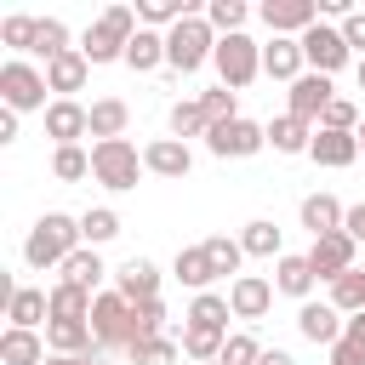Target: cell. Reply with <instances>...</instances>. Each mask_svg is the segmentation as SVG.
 <instances>
[{"instance_id":"obj_51","label":"cell","mask_w":365,"mask_h":365,"mask_svg":"<svg viewBox=\"0 0 365 365\" xmlns=\"http://www.w3.org/2000/svg\"><path fill=\"white\" fill-rule=\"evenodd\" d=\"M257 365H297V359H291L285 348H262V359H257Z\"/></svg>"},{"instance_id":"obj_25","label":"cell","mask_w":365,"mask_h":365,"mask_svg":"<svg viewBox=\"0 0 365 365\" xmlns=\"http://www.w3.org/2000/svg\"><path fill=\"white\" fill-rule=\"evenodd\" d=\"M171 279H182L194 297L200 291H211V279H217V268H211V257H205V245H182L177 251V262H171Z\"/></svg>"},{"instance_id":"obj_24","label":"cell","mask_w":365,"mask_h":365,"mask_svg":"<svg viewBox=\"0 0 365 365\" xmlns=\"http://www.w3.org/2000/svg\"><path fill=\"white\" fill-rule=\"evenodd\" d=\"M86 74H91V63H86V51L74 46V51H63L57 63H46V86L57 91V97H74L80 86H86Z\"/></svg>"},{"instance_id":"obj_33","label":"cell","mask_w":365,"mask_h":365,"mask_svg":"<svg viewBox=\"0 0 365 365\" xmlns=\"http://www.w3.org/2000/svg\"><path fill=\"white\" fill-rule=\"evenodd\" d=\"M91 302H97V297L80 291V285H63V279L51 285V319H86V325H91Z\"/></svg>"},{"instance_id":"obj_13","label":"cell","mask_w":365,"mask_h":365,"mask_svg":"<svg viewBox=\"0 0 365 365\" xmlns=\"http://www.w3.org/2000/svg\"><path fill=\"white\" fill-rule=\"evenodd\" d=\"M308 268H314L319 279H342V274L354 268V240H348V234H319V240L308 245Z\"/></svg>"},{"instance_id":"obj_4","label":"cell","mask_w":365,"mask_h":365,"mask_svg":"<svg viewBox=\"0 0 365 365\" xmlns=\"http://www.w3.org/2000/svg\"><path fill=\"white\" fill-rule=\"evenodd\" d=\"M143 171H148V165H143L137 143H125V137H114V143H91V177H97L108 194L137 188V177H143Z\"/></svg>"},{"instance_id":"obj_46","label":"cell","mask_w":365,"mask_h":365,"mask_svg":"<svg viewBox=\"0 0 365 365\" xmlns=\"http://www.w3.org/2000/svg\"><path fill=\"white\" fill-rule=\"evenodd\" d=\"M200 108H205V120H211V125H222V120H240V103H234V91H228V86H217V91H200Z\"/></svg>"},{"instance_id":"obj_43","label":"cell","mask_w":365,"mask_h":365,"mask_svg":"<svg viewBox=\"0 0 365 365\" xmlns=\"http://www.w3.org/2000/svg\"><path fill=\"white\" fill-rule=\"evenodd\" d=\"M177 348H182L177 336H143V342H131V354H125V359H131V365H171V359H177Z\"/></svg>"},{"instance_id":"obj_29","label":"cell","mask_w":365,"mask_h":365,"mask_svg":"<svg viewBox=\"0 0 365 365\" xmlns=\"http://www.w3.org/2000/svg\"><path fill=\"white\" fill-rule=\"evenodd\" d=\"M182 354L194 359V365H211V359H222V348H228V331H211V325H182Z\"/></svg>"},{"instance_id":"obj_37","label":"cell","mask_w":365,"mask_h":365,"mask_svg":"<svg viewBox=\"0 0 365 365\" xmlns=\"http://www.w3.org/2000/svg\"><path fill=\"white\" fill-rule=\"evenodd\" d=\"M200 245H205V257H211L217 279H222V274H234V279H240V262H245V245H240V240H228V234H211V240H200Z\"/></svg>"},{"instance_id":"obj_54","label":"cell","mask_w":365,"mask_h":365,"mask_svg":"<svg viewBox=\"0 0 365 365\" xmlns=\"http://www.w3.org/2000/svg\"><path fill=\"white\" fill-rule=\"evenodd\" d=\"M354 74H359V91H365V57H359V63H354Z\"/></svg>"},{"instance_id":"obj_38","label":"cell","mask_w":365,"mask_h":365,"mask_svg":"<svg viewBox=\"0 0 365 365\" xmlns=\"http://www.w3.org/2000/svg\"><path fill=\"white\" fill-rule=\"evenodd\" d=\"M228 319H234V308H228V297H217V291H200V297H194V308H188V325L228 331Z\"/></svg>"},{"instance_id":"obj_50","label":"cell","mask_w":365,"mask_h":365,"mask_svg":"<svg viewBox=\"0 0 365 365\" xmlns=\"http://www.w3.org/2000/svg\"><path fill=\"white\" fill-rule=\"evenodd\" d=\"M342 234H348L354 245H365V205H348V222H342Z\"/></svg>"},{"instance_id":"obj_7","label":"cell","mask_w":365,"mask_h":365,"mask_svg":"<svg viewBox=\"0 0 365 365\" xmlns=\"http://www.w3.org/2000/svg\"><path fill=\"white\" fill-rule=\"evenodd\" d=\"M46 74L34 68V63H23V57H11L6 68H0V97H6V108L11 114H29V108H51L46 103Z\"/></svg>"},{"instance_id":"obj_41","label":"cell","mask_w":365,"mask_h":365,"mask_svg":"<svg viewBox=\"0 0 365 365\" xmlns=\"http://www.w3.org/2000/svg\"><path fill=\"white\" fill-rule=\"evenodd\" d=\"M240 245H245V257H285V251H279V228H274L268 217H257V222H245V234H240Z\"/></svg>"},{"instance_id":"obj_15","label":"cell","mask_w":365,"mask_h":365,"mask_svg":"<svg viewBox=\"0 0 365 365\" xmlns=\"http://www.w3.org/2000/svg\"><path fill=\"white\" fill-rule=\"evenodd\" d=\"M6 319H11L17 331H40V325H51V291H40V285H17L11 302H6Z\"/></svg>"},{"instance_id":"obj_9","label":"cell","mask_w":365,"mask_h":365,"mask_svg":"<svg viewBox=\"0 0 365 365\" xmlns=\"http://www.w3.org/2000/svg\"><path fill=\"white\" fill-rule=\"evenodd\" d=\"M302 57H308V68L314 74H336V68H348V40H342V29H331V23H314L308 34H302Z\"/></svg>"},{"instance_id":"obj_39","label":"cell","mask_w":365,"mask_h":365,"mask_svg":"<svg viewBox=\"0 0 365 365\" xmlns=\"http://www.w3.org/2000/svg\"><path fill=\"white\" fill-rule=\"evenodd\" d=\"M245 17H251L245 0H211V6H205V23L217 29V40H222V34H245Z\"/></svg>"},{"instance_id":"obj_49","label":"cell","mask_w":365,"mask_h":365,"mask_svg":"<svg viewBox=\"0 0 365 365\" xmlns=\"http://www.w3.org/2000/svg\"><path fill=\"white\" fill-rule=\"evenodd\" d=\"M342 40H348V51L365 57V11H348V17H342Z\"/></svg>"},{"instance_id":"obj_36","label":"cell","mask_w":365,"mask_h":365,"mask_svg":"<svg viewBox=\"0 0 365 365\" xmlns=\"http://www.w3.org/2000/svg\"><path fill=\"white\" fill-rule=\"evenodd\" d=\"M331 308L336 314H365V268H348L342 279H331Z\"/></svg>"},{"instance_id":"obj_26","label":"cell","mask_w":365,"mask_h":365,"mask_svg":"<svg viewBox=\"0 0 365 365\" xmlns=\"http://www.w3.org/2000/svg\"><path fill=\"white\" fill-rule=\"evenodd\" d=\"M125 125H131V108H125L120 97H97V103H91V137H97V143L125 137Z\"/></svg>"},{"instance_id":"obj_48","label":"cell","mask_w":365,"mask_h":365,"mask_svg":"<svg viewBox=\"0 0 365 365\" xmlns=\"http://www.w3.org/2000/svg\"><path fill=\"white\" fill-rule=\"evenodd\" d=\"M257 359H262V342H257L251 331L228 336V348H222V365H257Z\"/></svg>"},{"instance_id":"obj_45","label":"cell","mask_w":365,"mask_h":365,"mask_svg":"<svg viewBox=\"0 0 365 365\" xmlns=\"http://www.w3.org/2000/svg\"><path fill=\"white\" fill-rule=\"evenodd\" d=\"M34 34H40V17H23V11H17V17L0 23V40H6L11 51H34Z\"/></svg>"},{"instance_id":"obj_53","label":"cell","mask_w":365,"mask_h":365,"mask_svg":"<svg viewBox=\"0 0 365 365\" xmlns=\"http://www.w3.org/2000/svg\"><path fill=\"white\" fill-rule=\"evenodd\" d=\"M46 365H97V354H80V359H63V354H51Z\"/></svg>"},{"instance_id":"obj_44","label":"cell","mask_w":365,"mask_h":365,"mask_svg":"<svg viewBox=\"0 0 365 365\" xmlns=\"http://www.w3.org/2000/svg\"><path fill=\"white\" fill-rule=\"evenodd\" d=\"M51 177H63V182H80V177H91V154L74 143V148H57L51 154Z\"/></svg>"},{"instance_id":"obj_32","label":"cell","mask_w":365,"mask_h":365,"mask_svg":"<svg viewBox=\"0 0 365 365\" xmlns=\"http://www.w3.org/2000/svg\"><path fill=\"white\" fill-rule=\"evenodd\" d=\"M103 274H108V268H103V257H97L91 245H80V251L63 262V285H80V291H91V297H97V279H103Z\"/></svg>"},{"instance_id":"obj_12","label":"cell","mask_w":365,"mask_h":365,"mask_svg":"<svg viewBox=\"0 0 365 365\" xmlns=\"http://www.w3.org/2000/svg\"><path fill=\"white\" fill-rule=\"evenodd\" d=\"M331 97H336V86H331V74H302V80H291V108L285 114H297V120H308V125H319V114L331 108Z\"/></svg>"},{"instance_id":"obj_30","label":"cell","mask_w":365,"mask_h":365,"mask_svg":"<svg viewBox=\"0 0 365 365\" xmlns=\"http://www.w3.org/2000/svg\"><path fill=\"white\" fill-rule=\"evenodd\" d=\"M182 17H194V0H137V23L143 29H177Z\"/></svg>"},{"instance_id":"obj_42","label":"cell","mask_w":365,"mask_h":365,"mask_svg":"<svg viewBox=\"0 0 365 365\" xmlns=\"http://www.w3.org/2000/svg\"><path fill=\"white\" fill-rule=\"evenodd\" d=\"M63 51H74V46H68V29H63V17H40V34H34V57L57 63Z\"/></svg>"},{"instance_id":"obj_19","label":"cell","mask_w":365,"mask_h":365,"mask_svg":"<svg viewBox=\"0 0 365 365\" xmlns=\"http://www.w3.org/2000/svg\"><path fill=\"white\" fill-rule=\"evenodd\" d=\"M297 217H302V228L319 240V234H342V222H348V205H342L336 194H308Z\"/></svg>"},{"instance_id":"obj_18","label":"cell","mask_w":365,"mask_h":365,"mask_svg":"<svg viewBox=\"0 0 365 365\" xmlns=\"http://www.w3.org/2000/svg\"><path fill=\"white\" fill-rule=\"evenodd\" d=\"M262 74H268V80H302V74H308L302 40H285V34H274V46H262Z\"/></svg>"},{"instance_id":"obj_1","label":"cell","mask_w":365,"mask_h":365,"mask_svg":"<svg viewBox=\"0 0 365 365\" xmlns=\"http://www.w3.org/2000/svg\"><path fill=\"white\" fill-rule=\"evenodd\" d=\"M80 245H86V240H80V217L46 211V217L29 228V240H23V262H29V268H63Z\"/></svg>"},{"instance_id":"obj_2","label":"cell","mask_w":365,"mask_h":365,"mask_svg":"<svg viewBox=\"0 0 365 365\" xmlns=\"http://www.w3.org/2000/svg\"><path fill=\"white\" fill-rule=\"evenodd\" d=\"M137 29H143V23H137V6H108V11H97V23H91L86 40H80L86 63H125V46H131Z\"/></svg>"},{"instance_id":"obj_6","label":"cell","mask_w":365,"mask_h":365,"mask_svg":"<svg viewBox=\"0 0 365 365\" xmlns=\"http://www.w3.org/2000/svg\"><path fill=\"white\" fill-rule=\"evenodd\" d=\"M211 63H217V74H222V86H228V91H245V86L262 74V46H257L251 34H222Z\"/></svg>"},{"instance_id":"obj_55","label":"cell","mask_w":365,"mask_h":365,"mask_svg":"<svg viewBox=\"0 0 365 365\" xmlns=\"http://www.w3.org/2000/svg\"><path fill=\"white\" fill-rule=\"evenodd\" d=\"M354 137H359V154H365V120H359V131H354Z\"/></svg>"},{"instance_id":"obj_3","label":"cell","mask_w":365,"mask_h":365,"mask_svg":"<svg viewBox=\"0 0 365 365\" xmlns=\"http://www.w3.org/2000/svg\"><path fill=\"white\" fill-rule=\"evenodd\" d=\"M217 57V29L194 11V17H182L177 29H165V68L171 74H194V68H205Z\"/></svg>"},{"instance_id":"obj_21","label":"cell","mask_w":365,"mask_h":365,"mask_svg":"<svg viewBox=\"0 0 365 365\" xmlns=\"http://www.w3.org/2000/svg\"><path fill=\"white\" fill-rule=\"evenodd\" d=\"M319 165H331V171H342V165H354L359 160V137L354 131H325V125H314V148H308Z\"/></svg>"},{"instance_id":"obj_16","label":"cell","mask_w":365,"mask_h":365,"mask_svg":"<svg viewBox=\"0 0 365 365\" xmlns=\"http://www.w3.org/2000/svg\"><path fill=\"white\" fill-rule=\"evenodd\" d=\"M114 291H120L131 308H137V302H154V297H160V268H154L148 257H131V262L114 274Z\"/></svg>"},{"instance_id":"obj_23","label":"cell","mask_w":365,"mask_h":365,"mask_svg":"<svg viewBox=\"0 0 365 365\" xmlns=\"http://www.w3.org/2000/svg\"><path fill=\"white\" fill-rule=\"evenodd\" d=\"M0 359H6V365H46L51 348H46L40 331H17V325H6V336H0Z\"/></svg>"},{"instance_id":"obj_40","label":"cell","mask_w":365,"mask_h":365,"mask_svg":"<svg viewBox=\"0 0 365 365\" xmlns=\"http://www.w3.org/2000/svg\"><path fill=\"white\" fill-rule=\"evenodd\" d=\"M114 234H120V217H114L108 205H91V211L80 217V240H86L91 251H97V245H108Z\"/></svg>"},{"instance_id":"obj_14","label":"cell","mask_w":365,"mask_h":365,"mask_svg":"<svg viewBox=\"0 0 365 365\" xmlns=\"http://www.w3.org/2000/svg\"><path fill=\"white\" fill-rule=\"evenodd\" d=\"M228 308H234V319H262V314L274 308V285H268L262 274H240V279L228 285Z\"/></svg>"},{"instance_id":"obj_20","label":"cell","mask_w":365,"mask_h":365,"mask_svg":"<svg viewBox=\"0 0 365 365\" xmlns=\"http://www.w3.org/2000/svg\"><path fill=\"white\" fill-rule=\"evenodd\" d=\"M46 348L63 354V359H80V354H97V336L86 319H51L46 325Z\"/></svg>"},{"instance_id":"obj_27","label":"cell","mask_w":365,"mask_h":365,"mask_svg":"<svg viewBox=\"0 0 365 365\" xmlns=\"http://www.w3.org/2000/svg\"><path fill=\"white\" fill-rule=\"evenodd\" d=\"M268 143H274L279 154H308V148H314V125L297 120V114H279V120H268Z\"/></svg>"},{"instance_id":"obj_47","label":"cell","mask_w":365,"mask_h":365,"mask_svg":"<svg viewBox=\"0 0 365 365\" xmlns=\"http://www.w3.org/2000/svg\"><path fill=\"white\" fill-rule=\"evenodd\" d=\"M319 125H325V131H359V108H354L348 97H331V108L319 114Z\"/></svg>"},{"instance_id":"obj_34","label":"cell","mask_w":365,"mask_h":365,"mask_svg":"<svg viewBox=\"0 0 365 365\" xmlns=\"http://www.w3.org/2000/svg\"><path fill=\"white\" fill-rule=\"evenodd\" d=\"M331 365H365V314H348L342 336L331 342Z\"/></svg>"},{"instance_id":"obj_8","label":"cell","mask_w":365,"mask_h":365,"mask_svg":"<svg viewBox=\"0 0 365 365\" xmlns=\"http://www.w3.org/2000/svg\"><path fill=\"white\" fill-rule=\"evenodd\" d=\"M205 148L217 154V160H251L257 148H268V125H257V120H222V125H211L205 131Z\"/></svg>"},{"instance_id":"obj_22","label":"cell","mask_w":365,"mask_h":365,"mask_svg":"<svg viewBox=\"0 0 365 365\" xmlns=\"http://www.w3.org/2000/svg\"><path fill=\"white\" fill-rule=\"evenodd\" d=\"M143 165H148L154 177H188L194 154H188V143H177V137H154V143L143 148Z\"/></svg>"},{"instance_id":"obj_35","label":"cell","mask_w":365,"mask_h":365,"mask_svg":"<svg viewBox=\"0 0 365 365\" xmlns=\"http://www.w3.org/2000/svg\"><path fill=\"white\" fill-rule=\"evenodd\" d=\"M205 131H211V120H205L200 97H182V103H171V137H177V143H188V137H205Z\"/></svg>"},{"instance_id":"obj_28","label":"cell","mask_w":365,"mask_h":365,"mask_svg":"<svg viewBox=\"0 0 365 365\" xmlns=\"http://www.w3.org/2000/svg\"><path fill=\"white\" fill-rule=\"evenodd\" d=\"M314 279H319V274L308 268V257H291V251H285V257L274 262V291H285V297H302V302H308Z\"/></svg>"},{"instance_id":"obj_52","label":"cell","mask_w":365,"mask_h":365,"mask_svg":"<svg viewBox=\"0 0 365 365\" xmlns=\"http://www.w3.org/2000/svg\"><path fill=\"white\" fill-rule=\"evenodd\" d=\"M11 137H17V114L6 108V114H0V143H11Z\"/></svg>"},{"instance_id":"obj_17","label":"cell","mask_w":365,"mask_h":365,"mask_svg":"<svg viewBox=\"0 0 365 365\" xmlns=\"http://www.w3.org/2000/svg\"><path fill=\"white\" fill-rule=\"evenodd\" d=\"M342 325H348V314H336L331 302H302V308H297V331H302L308 342H319V348H331V342L342 336Z\"/></svg>"},{"instance_id":"obj_11","label":"cell","mask_w":365,"mask_h":365,"mask_svg":"<svg viewBox=\"0 0 365 365\" xmlns=\"http://www.w3.org/2000/svg\"><path fill=\"white\" fill-rule=\"evenodd\" d=\"M46 137H51L57 148H74L80 137H91V108L74 103V97H57V103L46 108Z\"/></svg>"},{"instance_id":"obj_10","label":"cell","mask_w":365,"mask_h":365,"mask_svg":"<svg viewBox=\"0 0 365 365\" xmlns=\"http://www.w3.org/2000/svg\"><path fill=\"white\" fill-rule=\"evenodd\" d=\"M262 23L285 40H302L319 23V0H262Z\"/></svg>"},{"instance_id":"obj_5","label":"cell","mask_w":365,"mask_h":365,"mask_svg":"<svg viewBox=\"0 0 365 365\" xmlns=\"http://www.w3.org/2000/svg\"><path fill=\"white\" fill-rule=\"evenodd\" d=\"M91 336H97V348H131L137 342V308L120 297V291H97V302H91Z\"/></svg>"},{"instance_id":"obj_56","label":"cell","mask_w":365,"mask_h":365,"mask_svg":"<svg viewBox=\"0 0 365 365\" xmlns=\"http://www.w3.org/2000/svg\"><path fill=\"white\" fill-rule=\"evenodd\" d=\"M211 365H222V359H211Z\"/></svg>"},{"instance_id":"obj_31","label":"cell","mask_w":365,"mask_h":365,"mask_svg":"<svg viewBox=\"0 0 365 365\" xmlns=\"http://www.w3.org/2000/svg\"><path fill=\"white\" fill-rule=\"evenodd\" d=\"M125 63H131L137 74L160 68V63H165V34H160V29H137V34H131V46H125Z\"/></svg>"}]
</instances>
